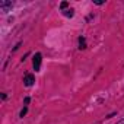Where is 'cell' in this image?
Segmentation results:
<instances>
[{
	"label": "cell",
	"mask_w": 124,
	"mask_h": 124,
	"mask_svg": "<svg viewBox=\"0 0 124 124\" xmlns=\"http://www.w3.org/2000/svg\"><path fill=\"white\" fill-rule=\"evenodd\" d=\"M41 58H42L41 53H37L34 55V69H35V72H38L39 67H41Z\"/></svg>",
	"instance_id": "cell-1"
},
{
	"label": "cell",
	"mask_w": 124,
	"mask_h": 124,
	"mask_svg": "<svg viewBox=\"0 0 124 124\" xmlns=\"http://www.w3.org/2000/svg\"><path fill=\"white\" fill-rule=\"evenodd\" d=\"M23 83H25V86H32L35 83V76L34 75H26L23 78Z\"/></svg>",
	"instance_id": "cell-2"
},
{
	"label": "cell",
	"mask_w": 124,
	"mask_h": 124,
	"mask_svg": "<svg viewBox=\"0 0 124 124\" xmlns=\"http://www.w3.org/2000/svg\"><path fill=\"white\" fill-rule=\"evenodd\" d=\"M9 8H12V2H0V9L3 12H8Z\"/></svg>",
	"instance_id": "cell-3"
},
{
	"label": "cell",
	"mask_w": 124,
	"mask_h": 124,
	"mask_svg": "<svg viewBox=\"0 0 124 124\" xmlns=\"http://www.w3.org/2000/svg\"><path fill=\"white\" fill-rule=\"evenodd\" d=\"M73 15H75V10H73V9H69V10L64 12V16H67V18H72Z\"/></svg>",
	"instance_id": "cell-4"
},
{
	"label": "cell",
	"mask_w": 124,
	"mask_h": 124,
	"mask_svg": "<svg viewBox=\"0 0 124 124\" xmlns=\"http://www.w3.org/2000/svg\"><path fill=\"white\" fill-rule=\"evenodd\" d=\"M79 48H86V42H85V38H79Z\"/></svg>",
	"instance_id": "cell-5"
},
{
	"label": "cell",
	"mask_w": 124,
	"mask_h": 124,
	"mask_svg": "<svg viewBox=\"0 0 124 124\" xmlns=\"http://www.w3.org/2000/svg\"><path fill=\"white\" fill-rule=\"evenodd\" d=\"M60 8H61V9H66V8H67V2H63V3L60 5Z\"/></svg>",
	"instance_id": "cell-6"
},
{
	"label": "cell",
	"mask_w": 124,
	"mask_h": 124,
	"mask_svg": "<svg viewBox=\"0 0 124 124\" xmlns=\"http://www.w3.org/2000/svg\"><path fill=\"white\" fill-rule=\"evenodd\" d=\"M26 111H28V109H26V107H25V108H23V109L21 111V117H23V115L26 114Z\"/></svg>",
	"instance_id": "cell-7"
},
{
	"label": "cell",
	"mask_w": 124,
	"mask_h": 124,
	"mask_svg": "<svg viewBox=\"0 0 124 124\" xmlns=\"http://www.w3.org/2000/svg\"><path fill=\"white\" fill-rule=\"evenodd\" d=\"M117 124H124V118H123V120H120V121H117Z\"/></svg>",
	"instance_id": "cell-8"
}]
</instances>
